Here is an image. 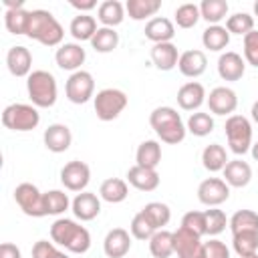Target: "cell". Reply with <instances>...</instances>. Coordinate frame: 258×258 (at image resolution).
<instances>
[{
  "instance_id": "35",
  "label": "cell",
  "mask_w": 258,
  "mask_h": 258,
  "mask_svg": "<svg viewBox=\"0 0 258 258\" xmlns=\"http://www.w3.org/2000/svg\"><path fill=\"white\" fill-rule=\"evenodd\" d=\"M232 234L236 232H258V214L254 210H238L228 222Z\"/></svg>"
},
{
  "instance_id": "11",
  "label": "cell",
  "mask_w": 258,
  "mask_h": 258,
  "mask_svg": "<svg viewBox=\"0 0 258 258\" xmlns=\"http://www.w3.org/2000/svg\"><path fill=\"white\" fill-rule=\"evenodd\" d=\"M230 198V185L222 177H208L198 185V200L208 208H218Z\"/></svg>"
},
{
  "instance_id": "17",
  "label": "cell",
  "mask_w": 258,
  "mask_h": 258,
  "mask_svg": "<svg viewBox=\"0 0 258 258\" xmlns=\"http://www.w3.org/2000/svg\"><path fill=\"white\" fill-rule=\"evenodd\" d=\"M175 99H177V105H179L183 111H198V109L206 103L208 95H206V89H204L202 83L189 81V83H185V85L179 87Z\"/></svg>"
},
{
  "instance_id": "23",
  "label": "cell",
  "mask_w": 258,
  "mask_h": 258,
  "mask_svg": "<svg viewBox=\"0 0 258 258\" xmlns=\"http://www.w3.org/2000/svg\"><path fill=\"white\" fill-rule=\"evenodd\" d=\"M224 181L230 187H246L252 179V167L242 159H232L224 167Z\"/></svg>"
},
{
  "instance_id": "4",
  "label": "cell",
  "mask_w": 258,
  "mask_h": 258,
  "mask_svg": "<svg viewBox=\"0 0 258 258\" xmlns=\"http://www.w3.org/2000/svg\"><path fill=\"white\" fill-rule=\"evenodd\" d=\"M26 91L36 109H48L56 103V95H58L56 79L48 71H42V69L32 71L26 77Z\"/></svg>"
},
{
  "instance_id": "5",
  "label": "cell",
  "mask_w": 258,
  "mask_h": 258,
  "mask_svg": "<svg viewBox=\"0 0 258 258\" xmlns=\"http://www.w3.org/2000/svg\"><path fill=\"white\" fill-rule=\"evenodd\" d=\"M40 123V113L34 105L12 103L2 111V125L10 131H32Z\"/></svg>"
},
{
  "instance_id": "53",
  "label": "cell",
  "mask_w": 258,
  "mask_h": 258,
  "mask_svg": "<svg viewBox=\"0 0 258 258\" xmlns=\"http://www.w3.org/2000/svg\"><path fill=\"white\" fill-rule=\"evenodd\" d=\"M250 113H252V121L258 123V101L252 105V111H250Z\"/></svg>"
},
{
  "instance_id": "15",
  "label": "cell",
  "mask_w": 258,
  "mask_h": 258,
  "mask_svg": "<svg viewBox=\"0 0 258 258\" xmlns=\"http://www.w3.org/2000/svg\"><path fill=\"white\" fill-rule=\"evenodd\" d=\"M44 147L52 153H64L73 143V133L64 123H52L44 129L42 135Z\"/></svg>"
},
{
  "instance_id": "54",
  "label": "cell",
  "mask_w": 258,
  "mask_h": 258,
  "mask_svg": "<svg viewBox=\"0 0 258 258\" xmlns=\"http://www.w3.org/2000/svg\"><path fill=\"white\" fill-rule=\"evenodd\" d=\"M250 153H252V157L258 161V141H256V143H252V147H250Z\"/></svg>"
},
{
  "instance_id": "2",
  "label": "cell",
  "mask_w": 258,
  "mask_h": 258,
  "mask_svg": "<svg viewBox=\"0 0 258 258\" xmlns=\"http://www.w3.org/2000/svg\"><path fill=\"white\" fill-rule=\"evenodd\" d=\"M26 36L44 46H60L64 30H62L60 22L52 16V12L36 8V10H30Z\"/></svg>"
},
{
  "instance_id": "37",
  "label": "cell",
  "mask_w": 258,
  "mask_h": 258,
  "mask_svg": "<svg viewBox=\"0 0 258 258\" xmlns=\"http://www.w3.org/2000/svg\"><path fill=\"white\" fill-rule=\"evenodd\" d=\"M200 14L208 24H220L228 14L226 0H204L200 4Z\"/></svg>"
},
{
  "instance_id": "52",
  "label": "cell",
  "mask_w": 258,
  "mask_h": 258,
  "mask_svg": "<svg viewBox=\"0 0 258 258\" xmlns=\"http://www.w3.org/2000/svg\"><path fill=\"white\" fill-rule=\"evenodd\" d=\"M4 6H6V10H18V8H24V2L22 0H4Z\"/></svg>"
},
{
  "instance_id": "19",
  "label": "cell",
  "mask_w": 258,
  "mask_h": 258,
  "mask_svg": "<svg viewBox=\"0 0 258 258\" xmlns=\"http://www.w3.org/2000/svg\"><path fill=\"white\" fill-rule=\"evenodd\" d=\"M246 73V60L234 52V50H226L220 54L218 58V75L224 81H240Z\"/></svg>"
},
{
  "instance_id": "27",
  "label": "cell",
  "mask_w": 258,
  "mask_h": 258,
  "mask_svg": "<svg viewBox=\"0 0 258 258\" xmlns=\"http://www.w3.org/2000/svg\"><path fill=\"white\" fill-rule=\"evenodd\" d=\"M135 165L147 167V169H155L161 161V145L155 139H145L143 143H139L137 151H135Z\"/></svg>"
},
{
  "instance_id": "39",
  "label": "cell",
  "mask_w": 258,
  "mask_h": 258,
  "mask_svg": "<svg viewBox=\"0 0 258 258\" xmlns=\"http://www.w3.org/2000/svg\"><path fill=\"white\" fill-rule=\"evenodd\" d=\"M141 212L149 218V222L155 226V230H163V226H167L171 220V210L163 202H149L147 206H143Z\"/></svg>"
},
{
  "instance_id": "12",
  "label": "cell",
  "mask_w": 258,
  "mask_h": 258,
  "mask_svg": "<svg viewBox=\"0 0 258 258\" xmlns=\"http://www.w3.org/2000/svg\"><path fill=\"white\" fill-rule=\"evenodd\" d=\"M173 246H175L177 258H206L202 238L181 226L173 232Z\"/></svg>"
},
{
  "instance_id": "7",
  "label": "cell",
  "mask_w": 258,
  "mask_h": 258,
  "mask_svg": "<svg viewBox=\"0 0 258 258\" xmlns=\"http://www.w3.org/2000/svg\"><path fill=\"white\" fill-rule=\"evenodd\" d=\"M226 139L236 155H244L252 147V125L244 115H230L226 119Z\"/></svg>"
},
{
  "instance_id": "29",
  "label": "cell",
  "mask_w": 258,
  "mask_h": 258,
  "mask_svg": "<svg viewBox=\"0 0 258 258\" xmlns=\"http://www.w3.org/2000/svg\"><path fill=\"white\" fill-rule=\"evenodd\" d=\"M228 161H230L228 159V153H226L224 145H220V143H210L202 151V165L208 171H212V173L224 171V167H226Z\"/></svg>"
},
{
  "instance_id": "55",
  "label": "cell",
  "mask_w": 258,
  "mask_h": 258,
  "mask_svg": "<svg viewBox=\"0 0 258 258\" xmlns=\"http://www.w3.org/2000/svg\"><path fill=\"white\" fill-rule=\"evenodd\" d=\"M254 16H258V2H254Z\"/></svg>"
},
{
  "instance_id": "45",
  "label": "cell",
  "mask_w": 258,
  "mask_h": 258,
  "mask_svg": "<svg viewBox=\"0 0 258 258\" xmlns=\"http://www.w3.org/2000/svg\"><path fill=\"white\" fill-rule=\"evenodd\" d=\"M206 214V234L208 236H218L226 230L228 226V218L224 214V210H218V208H210L204 212Z\"/></svg>"
},
{
  "instance_id": "26",
  "label": "cell",
  "mask_w": 258,
  "mask_h": 258,
  "mask_svg": "<svg viewBox=\"0 0 258 258\" xmlns=\"http://www.w3.org/2000/svg\"><path fill=\"white\" fill-rule=\"evenodd\" d=\"M97 18H99V22L103 26L115 28L125 18V4H121L119 0H105L97 8Z\"/></svg>"
},
{
  "instance_id": "44",
  "label": "cell",
  "mask_w": 258,
  "mask_h": 258,
  "mask_svg": "<svg viewBox=\"0 0 258 258\" xmlns=\"http://www.w3.org/2000/svg\"><path fill=\"white\" fill-rule=\"evenodd\" d=\"M129 230H131V236H133V238H137V240H147V242H149V238L157 232L155 226L149 222V218H147L143 212H137V214L133 216Z\"/></svg>"
},
{
  "instance_id": "50",
  "label": "cell",
  "mask_w": 258,
  "mask_h": 258,
  "mask_svg": "<svg viewBox=\"0 0 258 258\" xmlns=\"http://www.w3.org/2000/svg\"><path fill=\"white\" fill-rule=\"evenodd\" d=\"M0 258H22V254H20V248L16 244L4 242L0 246Z\"/></svg>"
},
{
  "instance_id": "47",
  "label": "cell",
  "mask_w": 258,
  "mask_h": 258,
  "mask_svg": "<svg viewBox=\"0 0 258 258\" xmlns=\"http://www.w3.org/2000/svg\"><path fill=\"white\" fill-rule=\"evenodd\" d=\"M32 258H69L64 252H60L54 242L48 240H38L32 246Z\"/></svg>"
},
{
  "instance_id": "22",
  "label": "cell",
  "mask_w": 258,
  "mask_h": 258,
  "mask_svg": "<svg viewBox=\"0 0 258 258\" xmlns=\"http://www.w3.org/2000/svg\"><path fill=\"white\" fill-rule=\"evenodd\" d=\"M145 36L153 42V44H159V42H171V38L175 36V26L169 18L165 16H155L151 18L147 24H145Z\"/></svg>"
},
{
  "instance_id": "18",
  "label": "cell",
  "mask_w": 258,
  "mask_h": 258,
  "mask_svg": "<svg viewBox=\"0 0 258 258\" xmlns=\"http://www.w3.org/2000/svg\"><path fill=\"white\" fill-rule=\"evenodd\" d=\"M131 250V236L125 228H113L103 240V252L107 258H123Z\"/></svg>"
},
{
  "instance_id": "10",
  "label": "cell",
  "mask_w": 258,
  "mask_h": 258,
  "mask_svg": "<svg viewBox=\"0 0 258 258\" xmlns=\"http://www.w3.org/2000/svg\"><path fill=\"white\" fill-rule=\"evenodd\" d=\"M91 181V169L85 161L73 159L69 163H64V167L60 169V183L69 189V191H85V187Z\"/></svg>"
},
{
  "instance_id": "40",
  "label": "cell",
  "mask_w": 258,
  "mask_h": 258,
  "mask_svg": "<svg viewBox=\"0 0 258 258\" xmlns=\"http://www.w3.org/2000/svg\"><path fill=\"white\" fill-rule=\"evenodd\" d=\"M28 16H30V10H24V8H18V10H6L4 12V24H6V30L10 34H24L26 36V28H28Z\"/></svg>"
},
{
  "instance_id": "38",
  "label": "cell",
  "mask_w": 258,
  "mask_h": 258,
  "mask_svg": "<svg viewBox=\"0 0 258 258\" xmlns=\"http://www.w3.org/2000/svg\"><path fill=\"white\" fill-rule=\"evenodd\" d=\"M185 129L196 137H206L214 131V117L210 113L196 111V113L189 115V119L185 123Z\"/></svg>"
},
{
  "instance_id": "25",
  "label": "cell",
  "mask_w": 258,
  "mask_h": 258,
  "mask_svg": "<svg viewBox=\"0 0 258 258\" xmlns=\"http://www.w3.org/2000/svg\"><path fill=\"white\" fill-rule=\"evenodd\" d=\"M151 60L159 71H171L179 62V52L173 42H159L151 48Z\"/></svg>"
},
{
  "instance_id": "28",
  "label": "cell",
  "mask_w": 258,
  "mask_h": 258,
  "mask_svg": "<svg viewBox=\"0 0 258 258\" xmlns=\"http://www.w3.org/2000/svg\"><path fill=\"white\" fill-rule=\"evenodd\" d=\"M202 44H204V48L214 50V52L224 50L230 44V32H228V28L222 26V24H210L204 30V34H202Z\"/></svg>"
},
{
  "instance_id": "41",
  "label": "cell",
  "mask_w": 258,
  "mask_h": 258,
  "mask_svg": "<svg viewBox=\"0 0 258 258\" xmlns=\"http://www.w3.org/2000/svg\"><path fill=\"white\" fill-rule=\"evenodd\" d=\"M71 204L73 202L69 200V196L62 189H50L44 194V208H46L48 216H60L62 212L69 210Z\"/></svg>"
},
{
  "instance_id": "46",
  "label": "cell",
  "mask_w": 258,
  "mask_h": 258,
  "mask_svg": "<svg viewBox=\"0 0 258 258\" xmlns=\"http://www.w3.org/2000/svg\"><path fill=\"white\" fill-rule=\"evenodd\" d=\"M181 228L198 234L200 238L206 236V214L204 212H198V210H191L187 214H183L181 218Z\"/></svg>"
},
{
  "instance_id": "30",
  "label": "cell",
  "mask_w": 258,
  "mask_h": 258,
  "mask_svg": "<svg viewBox=\"0 0 258 258\" xmlns=\"http://www.w3.org/2000/svg\"><path fill=\"white\" fill-rule=\"evenodd\" d=\"M99 196L109 204H121L129 196L127 181L121 177H107L99 187Z\"/></svg>"
},
{
  "instance_id": "6",
  "label": "cell",
  "mask_w": 258,
  "mask_h": 258,
  "mask_svg": "<svg viewBox=\"0 0 258 258\" xmlns=\"http://www.w3.org/2000/svg\"><path fill=\"white\" fill-rule=\"evenodd\" d=\"M129 99L127 95L121 91V89H113V87H107L103 91H99L95 97H93V105H95V113L101 121H113L117 119L123 109L127 107Z\"/></svg>"
},
{
  "instance_id": "49",
  "label": "cell",
  "mask_w": 258,
  "mask_h": 258,
  "mask_svg": "<svg viewBox=\"0 0 258 258\" xmlns=\"http://www.w3.org/2000/svg\"><path fill=\"white\" fill-rule=\"evenodd\" d=\"M204 256L206 258H230V248L222 240L212 238L204 242Z\"/></svg>"
},
{
  "instance_id": "14",
  "label": "cell",
  "mask_w": 258,
  "mask_h": 258,
  "mask_svg": "<svg viewBox=\"0 0 258 258\" xmlns=\"http://www.w3.org/2000/svg\"><path fill=\"white\" fill-rule=\"evenodd\" d=\"M85 58H87V52L79 42H64L54 52V60L62 71H73V73L81 71V64L85 62Z\"/></svg>"
},
{
  "instance_id": "33",
  "label": "cell",
  "mask_w": 258,
  "mask_h": 258,
  "mask_svg": "<svg viewBox=\"0 0 258 258\" xmlns=\"http://www.w3.org/2000/svg\"><path fill=\"white\" fill-rule=\"evenodd\" d=\"M161 8V0H127L125 12L131 20H145L149 16H155Z\"/></svg>"
},
{
  "instance_id": "1",
  "label": "cell",
  "mask_w": 258,
  "mask_h": 258,
  "mask_svg": "<svg viewBox=\"0 0 258 258\" xmlns=\"http://www.w3.org/2000/svg\"><path fill=\"white\" fill-rule=\"evenodd\" d=\"M50 238L56 246L73 252V254H85L91 248V234L85 226H81L75 220L58 218L50 226Z\"/></svg>"
},
{
  "instance_id": "42",
  "label": "cell",
  "mask_w": 258,
  "mask_h": 258,
  "mask_svg": "<svg viewBox=\"0 0 258 258\" xmlns=\"http://www.w3.org/2000/svg\"><path fill=\"white\" fill-rule=\"evenodd\" d=\"M173 16H175V24L179 28H194L198 24V20L202 18L200 6L198 4H191V2H185V4L177 6Z\"/></svg>"
},
{
  "instance_id": "32",
  "label": "cell",
  "mask_w": 258,
  "mask_h": 258,
  "mask_svg": "<svg viewBox=\"0 0 258 258\" xmlns=\"http://www.w3.org/2000/svg\"><path fill=\"white\" fill-rule=\"evenodd\" d=\"M149 252H151L153 258H169L171 254H175L173 232H169V230H157L149 238Z\"/></svg>"
},
{
  "instance_id": "51",
  "label": "cell",
  "mask_w": 258,
  "mask_h": 258,
  "mask_svg": "<svg viewBox=\"0 0 258 258\" xmlns=\"http://www.w3.org/2000/svg\"><path fill=\"white\" fill-rule=\"evenodd\" d=\"M71 6L77 8L81 14H85V12L93 10V8L97 6V2H95V0H71Z\"/></svg>"
},
{
  "instance_id": "20",
  "label": "cell",
  "mask_w": 258,
  "mask_h": 258,
  "mask_svg": "<svg viewBox=\"0 0 258 258\" xmlns=\"http://www.w3.org/2000/svg\"><path fill=\"white\" fill-rule=\"evenodd\" d=\"M6 67H8L10 75H14V77H28L32 73V54H30V50L22 44L10 46V50L6 54Z\"/></svg>"
},
{
  "instance_id": "21",
  "label": "cell",
  "mask_w": 258,
  "mask_h": 258,
  "mask_svg": "<svg viewBox=\"0 0 258 258\" xmlns=\"http://www.w3.org/2000/svg\"><path fill=\"white\" fill-rule=\"evenodd\" d=\"M206 67H208V58H206V52L204 50H185L179 54V62H177V69L183 77H189V79H198L200 75L206 73Z\"/></svg>"
},
{
  "instance_id": "13",
  "label": "cell",
  "mask_w": 258,
  "mask_h": 258,
  "mask_svg": "<svg viewBox=\"0 0 258 258\" xmlns=\"http://www.w3.org/2000/svg\"><path fill=\"white\" fill-rule=\"evenodd\" d=\"M208 107H210V113L214 115H232L238 107V97H236V91L230 89V87H216L210 91L208 95Z\"/></svg>"
},
{
  "instance_id": "31",
  "label": "cell",
  "mask_w": 258,
  "mask_h": 258,
  "mask_svg": "<svg viewBox=\"0 0 258 258\" xmlns=\"http://www.w3.org/2000/svg\"><path fill=\"white\" fill-rule=\"evenodd\" d=\"M97 30H99L97 28V20L91 14H79V16H75L71 20V26H69V32L79 42H83V40H89L91 42V38L95 36Z\"/></svg>"
},
{
  "instance_id": "43",
  "label": "cell",
  "mask_w": 258,
  "mask_h": 258,
  "mask_svg": "<svg viewBox=\"0 0 258 258\" xmlns=\"http://www.w3.org/2000/svg\"><path fill=\"white\" fill-rule=\"evenodd\" d=\"M226 28H228L230 34L246 36L248 32L254 30V16L248 14V12H236V14L228 16V20H226Z\"/></svg>"
},
{
  "instance_id": "16",
  "label": "cell",
  "mask_w": 258,
  "mask_h": 258,
  "mask_svg": "<svg viewBox=\"0 0 258 258\" xmlns=\"http://www.w3.org/2000/svg\"><path fill=\"white\" fill-rule=\"evenodd\" d=\"M71 210H73L77 220L91 222L101 214V200L93 191H81V194L75 196V200L71 204Z\"/></svg>"
},
{
  "instance_id": "56",
  "label": "cell",
  "mask_w": 258,
  "mask_h": 258,
  "mask_svg": "<svg viewBox=\"0 0 258 258\" xmlns=\"http://www.w3.org/2000/svg\"><path fill=\"white\" fill-rule=\"evenodd\" d=\"M246 258H258V254H252V256H246Z\"/></svg>"
},
{
  "instance_id": "3",
  "label": "cell",
  "mask_w": 258,
  "mask_h": 258,
  "mask_svg": "<svg viewBox=\"0 0 258 258\" xmlns=\"http://www.w3.org/2000/svg\"><path fill=\"white\" fill-rule=\"evenodd\" d=\"M149 125L151 129L155 131V135L163 141V143H169V145H177L185 139V125L179 117V113L173 109V107H155L149 115Z\"/></svg>"
},
{
  "instance_id": "9",
  "label": "cell",
  "mask_w": 258,
  "mask_h": 258,
  "mask_svg": "<svg viewBox=\"0 0 258 258\" xmlns=\"http://www.w3.org/2000/svg\"><path fill=\"white\" fill-rule=\"evenodd\" d=\"M64 93H67V99L75 105H85L93 93H95V79L89 71H77L73 73L69 79H67V85H64Z\"/></svg>"
},
{
  "instance_id": "34",
  "label": "cell",
  "mask_w": 258,
  "mask_h": 258,
  "mask_svg": "<svg viewBox=\"0 0 258 258\" xmlns=\"http://www.w3.org/2000/svg\"><path fill=\"white\" fill-rule=\"evenodd\" d=\"M232 248L240 258L258 252V232H236L232 234Z\"/></svg>"
},
{
  "instance_id": "48",
  "label": "cell",
  "mask_w": 258,
  "mask_h": 258,
  "mask_svg": "<svg viewBox=\"0 0 258 258\" xmlns=\"http://www.w3.org/2000/svg\"><path fill=\"white\" fill-rule=\"evenodd\" d=\"M244 60L258 69V30H252L244 36Z\"/></svg>"
},
{
  "instance_id": "24",
  "label": "cell",
  "mask_w": 258,
  "mask_h": 258,
  "mask_svg": "<svg viewBox=\"0 0 258 258\" xmlns=\"http://www.w3.org/2000/svg\"><path fill=\"white\" fill-rule=\"evenodd\" d=\"M127 181L139 191H153L159 185V173L155 169L133 165L127 169Z\"/></svg>"
},
{
  "instance_id": "8",
  "label": "cell",
  "mask_w": 258,
  "mask_h": 258,
  "mask_svg": "<svg viewBox=\"0 0 258 258\" xmlns=\"http://www.w3.org/2000/svg\"><path fill=\"white\" fill-rule=\"evenodd\" d=\"M14 200L18 204V208L26 216H30V218H44V216H48L46 208H44V194L34 183L24 181V183L16 185Z\"/></svg>"
},
{
  "instance_id": "36",
  "label": "cell",
  "mask_w": 258,
  "mask_h": 258,
  "mask_svg": "<svg viewBox=\"0 0 258 258\" xmlns=\"http://www.w3.org/2000/svg\"><path fill=\"white\" fill-rule=\"evenodd\" d=\"M119 44V32H115V28H107V26H101L95 36L91 38V46L97 50V52H113Z\"/></svg>"
}]
</instances>
